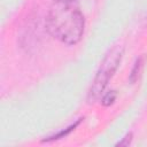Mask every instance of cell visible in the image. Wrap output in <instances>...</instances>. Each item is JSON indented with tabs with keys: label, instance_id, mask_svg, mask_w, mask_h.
I'll use <instances>...</instances> for the list:
<instances>
[{
	"label": "cell",
	"instance_id": "1",
	"mask_svg": "<svg viewBox=\"0 0 147 147\" xmlns=\"http://www.w3.org/2000/svg\"><path fill=\"white\" fill-rule=\"evenodd\" d=\"M85 20L74 1L55 0L46 15V28L57 40L67 45L77 44L84 33Z\"/></svg>",
	"mask_w": 147,
	"mask_h": 147
},
{
	"label": "cell",
	"instance_id": "2",
	"mask_svg": "<svg viewBox=\"0 0 147 147\" xmlns=\"http://www.w3.org/2000/svg\"><path fill=\"white\" fill-rule=\"evenodd\" d=\"M122 57H123V47L122 46H114L106 54L103 61L100 64V68H99L96 75H95V78L91 85V88L88 91L90 102L95 101L101 96L109 79L113 77L117 67L119 65Z\"/></svg>",
	"mask_w": 147,
	"mask_h": 147
},
{
	"label": "cell",
	"instance_id": "3",
	"mask_svg": "<svg viewBox=\"0 0 147 147\" xmlns=\"http://www.w3.org/2000/svg\"><path fill=\"white\" fill-rule=\"evenodd\" d=\"M141 65H142V59H138L137 62L134 63V67L132 69V72H131V76H130V80L132 83H134V80L138 78V75L140 72V69H141Z\"/></svg>",
	"mask_w": 147,
	"mask_h": 147
},
{
	"label": "cell",
	"instance_id": "4",
	"mask_svg": "<svg viewBox=\"0 0 147 147\" xmlns=\"http://www.w3.org/2000/svg\"><path fill=\"white\" fill-rule=\"evenodd\" d=\"M116 98H117V93H116L115 91H109L108 93H106V94L102 96L101 101H102V103H103L105 106H109V105L114 103V101L116 100Z\"/></svg>",
	"mask_w": 147,
	"mask_h": 147
},
{
	"label": "cell",
	"instance_id": "5",
	"mask_svg": "<svg viewBox=\"0 0 147 147\" xmlns=\"http://www.w3.org/2000/svg\"><path fill=\"white\" fill-rule=\"evenodd\" d=\"M130 140H131V134L126 136V137L124 138V140H123V141H119L117 145H119V146H123V145H129V144H130Z\"/></svg>",
	"mask_w": 147,
	"mask_h": 147
},
{
	"label": "cell",
	"instance_id": "6",
	"mask_svg": "<svg viewBox=\"0 0 147 147\" xmlns=\"http://www.w3.org/2000/svg\"><path fill=\"white\" fill-rule=\"evenodd\" d=\"M68 1H74V0H68Z\"/></svg>",
	"mask_w": 147,
	"mask_h": 147
}]
</instances>
